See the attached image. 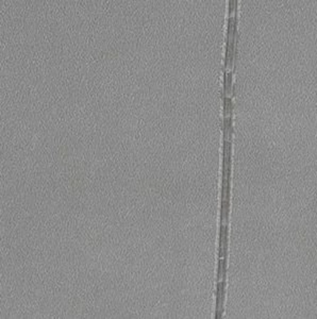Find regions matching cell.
Listing matches in <instances>:
<instances>
[{
  "mask_svg": "<svg viewBox=\"0 0 317 319\" xmlns=\"http://www.w3.org/2000/svg\"><path fill=\"white\" fill-rule=\"evenodd\" d=\"M232 77H233V71L230 70L229 74H227V95L228 96L232 94Z\"/></svg>",
  "mask_w": 317,
  "mask_h": 319,
  "instance_id": "cell-1",
  "label": "cell"
},
{
  "mask_svg": "<svg viewBox=\"0 0 317 319\" xmlns=\"http://www.w3.org/2000/svg\"><path fill=\"white\" fill-rule=\"evenodd\" d=\"M232 114H230V117L228 119V142H231L232 140Z\"/></svg>",
  "mask_w": 317,
  "mask_h": 319,
  "instance_id": "cell-2",
  "label": "cell"
},
{
  "mask_svg": "<svg viewBox=\"0 0 317 319\" xmlns=\"http://www.w3.org/2000/svg\"><path fill=\"white\" fill-rule=\"evenodd\" d=\"M228 117H224V140H228Z\"/></svg>",
  "mask_w": 317,
  "mask_h": 319,
  "instance_id": "cell-3",
  "label": "cell"
},
{
  "mask_svg": "<svg viewBox=\"0 0 317 319\" xmlns=\"http://www.w3.org/2000/svg\"><path fill=\"white\" fill-rule=\"evenodd\" d=\"M234 5H235V1L229 0V16H232L234 14Z\"/></svg>",
  "mask_w": 317,
  "mask_h": 319,
  "instance_id": "cell-4",
  "label": "cell"
}]
</instances>
